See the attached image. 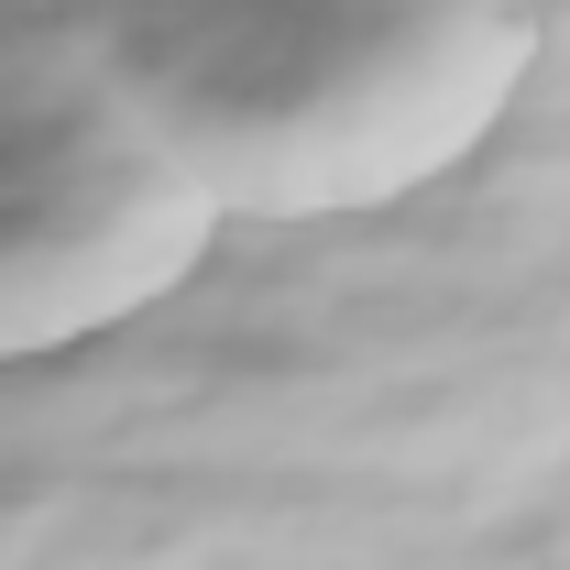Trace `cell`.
<instances>
[{"mask_svg":"<svg viewBox=\"0 0 570 570\" xmlns=\"http://www.w3.org/2000/svg\"><path fill=\"white\" fill-rule=\"evenodd\" d=\"M230 219H373L461 176L549 56L538 0H45Z\"/></svg>","mask_w":570,"mask_h":570,"instance_id":"1","label":"cell"},{"mask_svg":"<svg viewBox=\"0 0 570 570\" xmlns=\"http://www.w3.org/2000/svg\"><path fill=\"white\" fill-rule=\"evenodd\" d=\"M219 209L121 121L45 0H0V373L67 362L198 285Z\"/></svg>","mask_w":570,"mask_h":570,"instance_id":"2","label":"cell"}]
</instances>
